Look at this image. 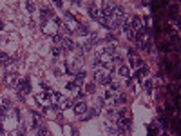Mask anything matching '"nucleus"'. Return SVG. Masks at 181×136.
<instances>
[{"label":"nucleus","mask_w":181,"mask_h":136,"mask_svg":"<svg viewBox=\"0 0 181 136\" xmlns=\"http://www.w3.org/2000/svg\"><path fill=\"white\" fill-rule=\"evenodd\" d=\"M58 26H60V20L56 18H51V20H43L42 22V31L49 36H54L56 31H58Z\"/></svg>","instance_id":"obj_1"},{"label":"nucleus","mask_w":181,"mask_h":136,"mask_svg":"<svg viewBox=\"0 0 181 136\" xmlns=\"http://www.w3.org/2000/svg\"><path fill=\"white\" fill-rule=\"evenodd\" d=\"M129 64H130V67H141V58L138 56V55H129Z\"/></svg>","instance_id":"obj_5"},{"label":"nucleus","mask_w":181,"mask_h":136,"mask_svg":"<svg viewBox=\"0 0 181 136\" xmlns=\"http://www.w3.org/2000/svg\"><path fill=\"white\" fill-rule=\"evenodd\" d=\"M0 62H2V65H6V67H7V65H11V64H13V58H11V56H7L6 53H0Z\"/></svg>","instance_id":"obj_12"},{"label":"nucleus","mask_w":181,"mask_h":136,"mask_svg":"<svg viewBox=\"0 0 181 136\" xmlns=\"http://www.w3.org/2000/svg\"><path fill=\"white\" fill-rule=\"evenodd\" d=\"M94 84H87V91H89V93H93V91H94Z\"/></svg>","instance_id":"obj_20"},{"label":"nucleus","mask_w":181,"mask_h":136,"mask_svg":"<svg viewBox=\"0 0 181 136\" xmlns=\"http://www.w3.org/2000/svg\"><path fill=\"white\" fill-rule=\"evenodd\" d=\"M94 82L96 84H103V85H109L110 84V75L107 69H96L94 73Z\"/></svg>","instance_id":"obj_2"},{"label":"nucleus","mask_w":181,"mask_h":136,"mask_svg":"<svg viewBox=\"0 0 181 136\" xmlns=\"http://www.w3.org/2000/svg\"><path fill=\"white\" fill-rule=\"evenodd\" d=\"M38 136H51V132H49V129H47V127L40 125V127H38Z\"/></svg>","instance_id":"obj_13"},{"label":"nucleus","mask_w":181,"mask_h":136,"mask_svg":"<svg viewBox=\"0 0 181 136\" xmlns=\"http://www.w3.org/2000/svg\"><path fill=\"white\" fill-rule=\"evenodd\" d=\"M145 89H147V91H150V89H152V84H150L149 80H145Z\"/></svg>","instance_id":"obj_21"},{"label":"nucleus","mask_w":181,"mask_h":136,"mask_svg":"<svg viewBox=\"0 0 181 136\" xmlns=\"http://www.w3.org/2000/svg\"><path fill=\"white\" fill-rule=\"evenodd\" d=\"M129 22H130V27H132V31L141 27V18H140V16H134V18H132V20H129Z\"/></svg>","instance_id":"obj_11"},{"label":"nucleus","mask_w":181,"mask_h":136,"mask_svg":"<svg viewBox=\"0 0 181 136\" xmlns=\"http://www.w3.org/2000/svg\"><path fill=\"white\" fill-rule=\"evenodd\" d=\"M71 103H73L71 98H63V100H60V105H56L54 109H56V111H58V109H67V107H71Z\"/></svg>","instance_id":"obj_10"},{"label":"nucleus","mask_w":181,"mask_h":136,"mask_svg":"<svg viewBox=\"0 0 181 136\" xmlns=\"http://www.w3.org/2000/svg\"><path fill=\"white\" fill-rule=\"evenodd\" d=\"M53 40H54L56 44H62V40H63V36H60V35H54V36H53Z\"/></svg>","instance_id":"obj_18"},{"label":"nucleus","mask_w":181,"mask_h":136,"mask_svg":"<svg viewBox=\"0 0 181 136\" xmlns=\"http://www.w3.org/2000/svg\"><path fill=\"white\" fill-rule=\"evenodd\" d=\"M6 85H9V87L18 85V76H16L15 73H9V75L6 76Z\"/></svg>","instance_id":"obj_6"},{"label":"nucleus","mask_w":181,"mask_h":136,"mask_svg":"<svg viewBox=\"0 0 181 136\" xmlns=\"http://www.w3.org/2000/svg\"><path fill=\"white\" fill-rule=\"evenodd\" d=\"M53 55H54V56H60V55H62V49H60V47H54V49H53Z\"/></svg>","instance_id":"obj_19"},{"label":"nucleus","mask_w":181,"mask_h":136,"mask_svg":"<svg viewBox=\"0 0 181 136\" xmlns=\"http://www.w3.org/2000/svg\"><path fill=\"white\" fill-rule=\"evenodd\" d=\"M120 75H121V76H129V75H130L129 65H121V67H120Z\"/></svg>","instance_id":"obj_14"},{"label":"nucleus","mask_w":181,"mask_h":136,"mask_svg":"<svg viewBox=\"0 0 181 136\" xmlns=\"http://www.w3.org/2000/svg\"><path fill=\"white\" fill-rule=\"evenodd\" d=\"M87 7H89V15L93 16V18H100V16H102V9H100V6H96L94 2H89Z\"/></svg>","instance_id":"obj_4"},{"label":"nucleus","mask_w":181,"mask_h":136,"mask_svg":"<svg viewBox=\"0 0 181 136\" xmlns=\"http://www.w3.org/2000/svg\"><path fill=\"white\" fill-rule=\"evenodd\" d=\"M114 2H102V6H100V9H102V16H110L112 15V9H114Z\"/></svg>","instance_id":"obj_3"},{"label":"nucleus","mask_w":181,"mask_h":136,"mask_svg":"<svg viewBox=\"0 0 181 136\" xmlns=\"http://www.w3.org/2000/svg\"><path fill=\"white\" fill-rule=\"evenodd\" d=\"M125 35H127V38H129V40H130V42H132V40H136V33H134V31H132V29H130V31H127V33H125Z\"/></svg>","instance_id":"obj_16"},{"label":"nucleus","mask_w":181,"mask_h":136,"mask_svg":"<svg viewBox=\"0 0 181 136\" xmlns=\"http://www.w3.org/2000/svg\"><path fill=\"white\" fill-rule=\"evenodd\" d=\"M18 89H20V93H22V95H27V93H29V89H31V85H29L27 80H22L20 85H18Z\"/></svg>","instance_id":"obj_7"},{"label":"nucleus","mask_w":181,"mask_h":136,"mask_svg":"<svg viewBox=\"0 0 181 136\" xmlns=\"http://www.w3.org/2000/svg\"><path fill=\"white\" fill-rule=\"evenodd\" d=\"M26 9H27L29 13H33V11L36 9V4H35V2H26Z\"/></svg>","instance_id":"obj_15"},{"label":"nucleus","mask_w":181,"mask_h":136,"mask_svg":"<svg viewBox=\"0 0 181 136\" xmlns=\"http://www.w3.org/2000/svg\"><path fill=\"white\" fill-rule=\"evenodd\" d=\"M62 45H63V49H67V51H73L74 49V42L71 38H63L62 40Z\"/></svg>","instance_id":"obj_9"},{"label":"nucleus","mask_w":181,"mask_h":136,"mask_svg":"<svg viewBox=\"0 0 181 136\" xmlns=\"http://www.w3.org/2000/svg\"><path fill=\"white\" fill-rule=\"evenodd\" d=\"M85 111H87V103L78 102V103L74 105V112H76V115H85Z\"/></svg>","instance_id":"obj_8"},{"label":"nucleus","mask_w":181,"mask_h":136,"mask_svg":"<svg viewBox=\"0 0 181 136\" xmlns=\"http://www.w3.org/2000/svg\"><path fill=\"white\" fill-rule=\"evenodd\" d=\"M78 35H82V36H85V35H87V27H85V26H82V27H78Z\"/></svg>","instance_id":"obj_17"}]
</instances>
